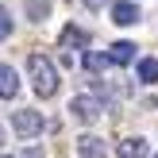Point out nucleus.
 Wrapping results in <instances>:
<instances>
[{"mask_svg":"<svg viewBox=\"0 0 158 158\" xmlns=\"http://www.w3.org/2000/svg\"><path fill=\"white\" fill-rule=\"evenodd\" d=\"M116 151H120V158H147V154H151V147H147V139L135 135V139H123Z\"/></svg>","mask_w":158,"mask_h":158,"instance_id":"0eeeda50","label":"nucleus"},{"mask_svg":"<svg viewBox=\"0 0 158 158\" xmlns=\"http://www.w3.org/2000/svg\"><path fill=\"white\" fill-rule=\"evenodd\" d=\"M108 58H112L116 66H131V62H135V43H112L108 46Z\"/></svg>","mask_w":158,"mask_h":158,"instance_id":"6e6552de","label":"nucleus"},{"mask_svg":"<svg viewBox=\"0 0 158 158\" xmlns=\"http://www.w3.org/2000/svg\"><path fill=\"white\" fill-rule=\"evenodd\" d=\"M139 81H143V85H154L158 81V58H143V62H139Z\"/></svg>","mask_w":158,"mask_h":158,"instance_id":"9b49d317","label":"nucleus"},{"mask_svg":"<svg viewBox=\"0 0 158 158\" xmlns=\"http://www.w3.org/2000/svg\"><path fill=\"white\" fill-rule=\"evenodd\" d=\"M12 131L19 139H35L39 131H43V112H35V108H19V112H12Z\"/></svg>","mask_w":158,"mask_h":158,"instance_id":"f03ea898","label":"nucleus"},{"mask_svg":"<svg viewBox=\"0 0 158 158\" xmlns=\"http://www.w3.org/2000/svg\"><path fill=\"white\" fill-rule=\"evenodd\" d=\"M69 112H73L77 120L93 123V120H100L104 104H100V97H89V93H81V97H73V100H69Z\"/></svg>","mask_w":158,"mask_h":158,"instance_id":"7ed1b4c3","label":"nucleus"},{"mask_svg":"<svg viewBox=\"0 0 158 158\" xmlns=\"http://www.w3.org/2000/svg\"><path fill=\"white\" fill-rule=\"evenodd\" d=\"M77 154H81V158H104V139L81 135V139H77Z\"/></svg>","mask_w":158,"mask_h":158,"instance_id":"423d86ee","label":"nucleus"},{"mask_svg":"<svg viewBox=\"0 0 158 158\" xmlns=\"http://www.w3.org/2000/svg\"><path fill=\"white\" fill-rule=\"evenodd\" d=\"M108 62H112L108 54H100V50H85V69H93V73H100Z\"/></svg>","mask_w":158,"mask_h":158,"instance_id":"f8f14e48","label":"nucleus"},{"mask_svg":"<svg viewBox=\"0 0 158 158\" xmlns=\"http://www.w3.org/2000/svg\"><path fill=\"white\" fill-rule=\"evenodd\" d=\"M27 73H31V85H35L39 97H54L58 93V69L46 54H31L27 58Z\"/></svg>","mask_w":158,"mask_h":158,"instance_id":"f257e3e1","label":"nucleus"},{"mask_svg":"<svg viewBox=\"0 0 158 158\" xmlns=\"http://www.w3.org/2000/svg\"><path fill=\"white\" fill-rule=\"evenodd\" d=\"M0 158H8V154H0Z\"/></svg>","mask_w":158,"mask_h":158,"instance_id":"dca6fc26","label":"nucleus"},{"mask_svg":"<svg viewBox=\"0 0 158 158\" xmlns=\"http://www.w3.org/2000/svg\"><path fill=\"white\" fill-rule=\"evenodd\" d=\"M19 158H46V154H43V151H39V147H27V151H23Z\"/></svg>","mask_w":158,"mask_h":158,"instance_id":"4468645a","label":"nucleus"},{"mask_svg":"<svg viewBox=\"0 0 158 158\" xmlns=\"http://www.w3.org/2000/svg\"><path fill=\"white\" fill-rule=\"evenodd\" d=\"M85 8H93V12H97V8H104V0H81Z\"/></svg>","mask_w":158,"mask_h":158,"instance_id":"2eb2a0df","label":"nucleus"},{"mask_svg":"<svg viewBox=\"0 0 158 158\" xmlns=\"http://www.w3.org/2000/svg\"><path fill=\"white\" fill-rule=\"evenodd\" d=\"M0 39H12V12L0 4Z\"/></svg>","mask_w":158,"mask_h":158,"instance_id":"ddd939ff","label":"nucleus"},{"mask_svg":"<svg viewBox=\"0 0 158 158\" xmlns=\"http://www.w3.org/2000/svg\"><path fill=\"white\" fill-rule=\"evenodd\" d=\"M19 93V73L12 66H0V97H15Z\"/></svg>","mask_w":158,"mask_h":158,"instance_id":"1a4fd4ad","label":"nucleus"},{"mask_svg":"<svg viewBox=\"0 0 158 158\" xmlns=\"http://www.w3.org/2000/svg\"><path fill=\"white\" fill-rule=\"evenodd\" d=\"M27 19H35V23H43L46 15H50V0H27Z\"/></svg>","mask_w":158,"mask_h":158,"instance_id":"9d476101","label":"nucleus"},{"mask_svg":"<svg viewBox=\"0 0 158 158\" xmlns=\"http://www.w3.org/2000/svg\"><path fill=\"white\" fill-rule=\"evenodd\" d=\"M139 19H143V15H139V8L131 4V0H120V4H112V23H120V27H135Z\"/></svg>","mask_w":158,"mask_h":158,"instance_id":"20e7f679","label":"nucleus"},{"mask_svg":"<svg viewBox=\"0 0 158 158\" xmlns=\"http://www.w3.org/2000/svg\"><path fill=\"white\" fill-rule=\"evenodd\" d=\"M58 43H62V50H85L89 46V35H85L81 27H62V35H58Z\"/></svg>","mask_w":158,"mask_h":158,"instance_id":"39448f33","label":"nucleus"},{"mask_svg":"<svg viewBox=\"0 0 158 158\" xmlns=\"http://www.w3.org/2000/svg\"><path fill=\"white\" fill-rule=\"evenodd\" d=\"M154 158H158V154H154Z\"/></svg>","mask_w":158,"mask_h":158,"instance_id":"f3484780","label":"nucleus"}]
</instances>
